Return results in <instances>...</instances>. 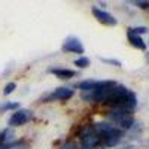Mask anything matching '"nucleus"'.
<instances>
[{
    "instance_id": "10",
    "label": "nucleus",
    "mask_w": 149,
    "mask_h": 149,
    "mask_svg": "<svg viewBox=\"0 0 149 149\" xmlns=\"http://www.w3.org/2000/svg\"><path fill=\"white\" fill-rule=\"evenodd\" d=\"M0 149H29L26 140H14L10 143H0Z\"/></svg>"
},
{
    "instance_id": "8",
    "label": "nucleus",
    "mask_w": 149,
    "mask_h": 149,
    "mask_svg": "<svg viewBox=\"0 0 149 149\" xmlns=\"http://www.w3.org/2000/svg\"><path fill=\"white\" fill-rule=\"evenodd\" d=\"M48 72H49V73H52V74H55V76L60 78V79H70V78H74V76L78 74L74 70L63 69V67H52V69H49Z\"/></svg>"
},
{
    "instance_id": "11",
    "label": "nucleus",
    "mask_w": 149,
    "mask_h": 149,
    "mask_svg": "<svg viewBox=\"0 0 149 149\" xmlns=\"http://www.w3.org/2000/svg\"><path fill=\"white\" fill-rule=\"evenodd\" d=\"M10 142H14V133L9 128H6L0 133V143H10Z\"/></svg>"
},
{
    "instance_id": "19",
    "label": "nucleus",
    "mask_w": 149,
    "mask_h": 149,
    "mask_svg": "<svg viewBox=\"0 0 149 149\" xmlns=\"http://www.w3.org/2000/svg\"><path fill=\"white\" fill-rule=\"evenodd\" d=\"M91 149H106L103 145H97V146H94V148H91Z\"/></svg>"
},
{
    "instance_id": "15",
    "label": "nucleus",
    "mask_w": 149,
    "mask_h": 149,
    "mask_svg": "<svg viewBox=\"0 0 149 149\" xmlns=\"http://www.w3.org/2000/svg\"><path fill=\"white\" fill-rule=\"evenodd\" d=\"M15 88H17L15 82H8V84L5 85V88H3V94H5V95H9V94L14 93V90H15Z\"/></svg>"
},
{
    "instance_id": "7",
    "label": "nucleus",
    "mask_w": 149,
    "mask_h": 149,
    "mask_svg": "<svg viewBox=\"0 0 149 149\" xmlns=\"http://www.w3.org/2000/svg\"><path fill=\"white\" fill-rule=\"evenodd\" d=\"M104 84V81H93V79H86V81H81L74 85V88L82 90V93H90V91H95Z\"/></svg>"
},
{
    "instance_id": "12",
    "label": "nucleus",
    "mask_w": 149,
    "mask_h": 149,
    "mask_svg": "<svg viewBox=\"0 0 149 149\" xmlns=\"http://www.w3.org/2000/svg\"><path fill=\"white\" fill-rule=\"evenodd\" d=\"M19 104L17 102H6L3 104H0V112H6V110H18Z\"/></svg>"
},
{
    "instance_id": "17",
    "label": "nucleus",
    "mask_w": 149,
    "mask_h": 149,
    "mask_svg": "<svg viewBox=\"0 0 149 149\" xmlns=\"http://www.w3.org/2000/svg\"><path fill=\"white\" fill-rule=\"evenodd\" d=\"M58 149H79V148H78V145H76V143H73V142H67V143H64V145H61Z\"/></svg>"
},
{
    "instance_id": "4",
    "label": "nucleus",
    "mask_w": 149,
    "mask_h": 149,
    "mask_svg": "<svg viewBox=\"0 0 149 149\" xmlns=\"http://www.w3.org/2000/svg\"><path fill=\"white\" fill-rule=\"evenodd\" d=\"M63 51L64 52H72V54H84L82 42L76 36H69L63 43Z\"/></svg>"
},
{
    "instance_id": "1",
    "label": "nucleus",
    "mask_w": 149,
    "mask_h": 149,
    "mask_svg": "<svg viewBox=\"0 0 149 149\" xmlns=\"http://www.w3.org/2000/svg\"><path fill=\"white\" fill-rule=\"evenodd\" d=\"M107 119L115 124V127L119 130H131L136 124L131 112L122 109H112L110 112H107Z\"/></svg>"
},
{
    "instance_id": "2",
    "label": "nucleus",
    "mask_w": 149,
    "mask_h": 149,
    "mask_svg": "<svg viewBox=\"0 0 149 149\" xmlns=\"http://www.w3.org/2000/svg\"><path fill=\"white\" fill-rule=\"evenodd\" d=\"M113 109H122V110H128V112H133L137 106V97L133 91H128L124 97H121L119 100H116L115 103L110 104Z\"/></svg>"
},
{
    "instance_id": "18",
    "label": "nucleus",
    "mask_w": 149,
    "mask_h": 149,
    "mask_svg": "<svg viewBox=\"0 0 149 149\" xmlns=\"http://www.w3.org/2000/svg\"><path fill=\"white\" fill-rule=\"evenodd\" d=\"M136 6H139L142 9H148L149 8V2H140V0H137V2H134Z\"/></svg>"
},
{
    "instance_id": "3",
    "label": "nucleus",
    "mask_w": 149,
    "mask_h": 149,
    "mask_svg": "<svg viewBox=\"0 0 149 149\" xmlns=\"http://www.w3.org/2000/svg\"><path fill=\"white\" fill-rule=\"evenodd\" d=\"M33 118V112L29 110V109H18L15 110L14 113L10 115L8 124L10 127H21L24 124H27L30 119Z\"/></svg>"
},
{
    "instance_id": "13",
    "label": "nucleus",
    "mask_w": 149,
    "mask_h": 149,
    "mask_svg": "<svg viewBox=\"0 0 149 149\" xmlns=\"http://www.w3.org/2000/svg\"><path fill=\"white\" fill-rule=\"evenodd\" d=\"M91 64V61L88 57H79L78 60H74V66H78L79 69H86Z\"/></svg>"
},
{
    "instance_id": "6",
    "label": "nucleus",
    "mask_w": 149,
    "mask_h": 149,
    "mask_svg": "<svg viewBox=\"0 0 149 149\" xmlns=\"http://www.w3.org/2000/svg\"><path fill=\"white\" fill-rule=\"evenodd\" d=\"M73 90L72 88H67V86H61V88H57L52 94H49L46 97V100L48 102H51V100H58V102H66L69 100V98L73 97Z\"/></svg>"
},
{
    "instance_id": "9",
    "label": "nucleus",
    "mask_w": 149,
    "mask_h": 149,
    "mask_svg": "<svg viewBox=\"0 0 149 149\" xmlns=\"http://www.w3.org/2000/svg\"><path fill=\"white\" fill-rule=\"evenodd\" d=\"M127 36H128V42L134 46V48H137V49H142V51H145L146 49V43L143 42V39L140 36H137V34H133V33H127Z\"/></svg>"
},
{
    "instance_id": "16",
    "label": "nucleus",
    "mask_w": 149,
    "mask_h": 149,
    "mask_svg": "<svg viewBox=\"0 0 149 149\" xmlns=\"http://www.w3.org/2000/svg\"><path fill=\"white\" fill-rule=\"evenodd\" d=\"M128 31L133 33V34L140 36V34H143V33H148V29H146V27H131V29H128Z\"/></svg>"
},
{
    "instance_id": "20",
    "label": "nucleus",
    "mask_w": 149,
    "mask_h": 149,
    "mask_svg": "<svg viewBox=\"0 0 149 149\" xmlns=\"http://www.w3.org/2000/svg\"><path fill=\"white\" fill-rule=\"evenodd\" d=\"M146 61H148V63H149V52L146 54Z\"/></svg>"
},
{
    "instance_id": "14",
    "label": "nucleus",
    "mask_w": 149,
    "mask_h": 149,
    "mask_svg": "<svg viewBox=\"0 0 149 149\" xmlns=\"http://www.w3.org/2000/svg\"><path fill=\"white\" fill-rule=\"evenodd\" d=\"M103 63H106V64H110V66H115V67H121L122 66V63L119 60H115V58H104V57H102L100 58Z\"/></svg>"
},
{
    "instance_id": "5",
    "label": "nucleus",
    "mask_w": 149,
    "mask_h": 149,
    "mask_svg": "<svg viewBox=\"0 0 149 149\" xmlns=\"http://www.w3.org/2000/svg\"><path fill=\"white\" fill-rule=\"evenodd\" d=\"M91 10H93V15L95 17V19L100 21L102 24H104V26H116V24H118L116 18H115L113 15H110L109 12L102 10V9H98V8H95V6H94Z\"/></svg>"
}]
</instances>
